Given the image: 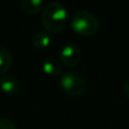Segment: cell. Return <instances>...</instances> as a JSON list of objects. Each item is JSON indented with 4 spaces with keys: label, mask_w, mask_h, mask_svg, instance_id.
<instances>
[{
    "label": "cell",
    "mask_w": 129,
    "mask_h": 129,
    "mask_svg": "<svg viewBox=\"0 0 129 129\" xmlns=\"http://www.w3.org/2000/svg\"><path fill=\"white\" fill-rule=\"evenodd\" d=\"M42 69L47 75L50 76H58L62 73V63L60 60L53 57L47 58L42 63Z\"/></svg>",
    "instance_id": "6"
},
{
    "label": "cell",
    "mask_w": 129,
    "mask_h": 129,
    "mask_svg": "<svg viewBox=\"0 0 129 129\" xmlns=\"http://www.w3.org/2000/svg\"><path fill=\"white\" fill-rule=\"evenodd\" d=\"M60 86L64 93L71 98H80L87 91L86 79L76 70H68L61 75Z\"/></svg>",
    "instance_id": "3"
},
{
    "label": "cell",
    "mask_w": 129,
    "mask_h": 129,
    "mask_svg": "<svg viewBox=\"0 0 129 129\" xmlns=\"http://www.w3.org/2000/svg\"><path fill=\"white\" fill-rule=\"evenodd\" d=\"M0 88L4 93L9 95H15L20 89V83L15 76L4 75L0 78Z\"/></svg>",
    "instance_id": "5"
},
{
    "label": "cell",
    "mask_w": 129,
    "mask_h": 129,
    "mask_svg": "<svg viewBox=\"0 0 129 129\" xmlns=\"http://www.w3.org/2000/svg\"><path fill=\"white\" fill-rule=\"evenodd\" d=\"M70 26L75 33L82 36H92L98 33L100 22L91 11L78 9L70 18Z\"/></svg>",
    "instance_id": "2"
},
{
    "label": "cell",
    "mask_w": 129,
    "mask_h": 129,
    "mask_svg": "<svg viewBox=\"0 0 129 129\" xmlns=\"http://www.w3.org/2000/svg\"><path fill=\"white\" fill-rule=\"evenodd\" d=\"M44 2L42 0H20L19 7L23 11H25L28 15L38 14L40 10L44 8Z\"/></svg>",
    "instance_id": "7"
},
{
    "label": "cell",
    "mask_w": 129,
    "mask_h": 129,
    "mask_svg": "<svg viewBox=\"0 0 129 129\" xmlns=\"http://www.w3.org/2000/svg\"><path fill=\"white\" fill-rule=\"evenodd\" d=\"M43 26L48 33L58 34L64 28L67 20V9L61 2L51 1L44 6L41 15Z\"/></svg>",
    "instance_id": "1"
},
{
    "label": "cell",
    "mask_w": 129,
    "mask_h": 129,
    "mask_svg": "<svg viewBox=\"0 0 129 129\" xmlns=\"http://www.w3.org/2000/svg\"><path fill=\"white\" fill-rule=\"evenodd\" d=\"M0 129H17L15 122L9 118H0Z\"/></svg>",
    "instance_id": "10"
},
{
    "label": "cell",
    "mask_w": 129,
    "mask_h": 129,
    "mask_svg": "<svg viewBox=\"0 0 129 129\" xmlns=\"http://www.w3.org/2000/svg\"><path fill=\"white\" fill-rule=\"evenodd\" d=\"M82 59V52L80 49L75 44H64L60 50V61L64 67L73 68L77 66Z\"/></svg>",
    "instance_id": "4"
},
{
    "label": "cell",
    "mask_w": 129,
    "mask_h": 129,
    "mask_svg": "<svg viewBox=\"0 0 129 129\" xmlns=\"http://www.w3.org/2000/svg\"><path fill=\"white\" fill-rule=\"evenodd\" d=\"M11 63H13L11 53L6 48L0 45V75L7 73L10 69Z\"/></svg>",
    "instance_id": "9"
},
{
    "label": "cell",
    "mask_w": 129,
    "mask_h": 129,
    "mask_svg": "<svg viewBox=\"0 0 129 129\" xmlns=\"http://www.w3.org/2000/svg\"><path fill=\"white\" fill-rule=\"evenodd\" d=\"M123 93L129 99V79L126 80L125 84H123Z\"/></svg>",
    "instance_id": "11"
},
{
    "label": "cell",
    "mask_w": 129,
    "mask_h": 129,
    "mask_svg": "<svg viewBox=\"0 0 129 129\" xmlns=\"http://www.w3.org/2000/svg\"><path fill=\"white\" fill-rule=\"evenodd\" d=\"M32 43L38 49H44L51 43V36L47 31H39L32 38Z\"/></svg>",
    "instance_id": "8"
}]
</instances>
